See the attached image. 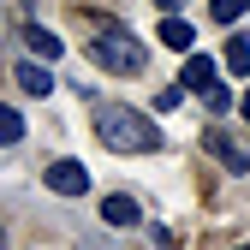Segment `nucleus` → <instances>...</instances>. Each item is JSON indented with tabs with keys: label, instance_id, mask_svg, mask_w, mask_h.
<instances>
[{
	"label": "nucleus",
	"instance_id": "obj_1",
	"mask_svg": "<svg viewBox=\"0 0 250 250\" xmlns=\"http://www.w3.org/2000/svg\"><path fill=\"white\" fill-rule=\"evenodd\" d=\"M96 137L113 155H155V149H161V125H149V113H137V107L102 102L96 107Z\"/></svg>",
	"mask_w": 250,
	"mask_h": 250
},
{
	"label": "nucleus",
	"instance_id": "obj_3",
	"mask_svg": "<svg viewBox=\"0 0 250 250\" xmlns=\"http://www.w3.org/2000/svg\"><path fill=\"white\" fill-rule=\"evenodd\" d=\"M203 149H208L221 167H232V173H250V149H244L238 137H227L221 125H214V131H203Z\"/></svg>",
	"mask_w": 250,
	"mask_h": 250
},
{
	"label": "nucleus",
	"instance_id": "obj_8",
	"mask_svg": "<svg viewBox=\"0 0 250 250\" xmlns=\"http://www.w3.org/2000/svg\"><path fill=\"white\" fill-rule=\"evenodd\" d=\"M24 48L36 54V60H60V36L42 30V24H24Z\"/></svg>",
	"mask_w": 250,
	"mask_h": 250
},
{
	"label": "nucleus",
	"instance_id": "obj_15",
	"mask_svg": "<svg viewBox=\"0 0 250 250\" xmlns=\"http://www.w3.org/2000/svg\"><path fill=\"white\" fill-rule=\"evenodd\" d=\"M155 6H161V12H179V6H185V0H155Z\"/></svg>",
	"mask_w": 250,
	"mask_h": 250
},
{
	"label": "nucleus",
	"instance_id": "obj_17",
	"mask_svg": "<svg viewBox=\"0 0 250 250\" xmlns=\"http://www.w3.org/2000/svg\"><path fill=\"white\" fill-rule=\"evenodd\" d=\"M0 250H6V232H0Z\"/></svg>",
	"mask_w": 250,
	"mask_h": 250
},
{
	"label": "nucleus",
	"instance_id": "obj_11",
	"mask_svg": "<svg viewBox=\"0 0 250 250\" xmlns=\"http://www.w3.org/2000/svg\"><path fill=\"white\" fill-rule=\"evenodd\" d=\"M208 12H214V24H232V18H244V12H250V0H214Z\"/></svg>",
	"mask_w": 250,
	"mask_h": 250
},
{
	"label": "nucleus",
	"instance_id": "obj_2",
	"mask_svg": "<svg viewBox=\"0 0 250 250\" xmlns=\"http://www.w3.org/2000/svg\"><path fill=\"white\" fill-rule=\"evenodd\" d=\"M89 54H96L107 72H143V60H149L131 30H113V24H102L96 36H89Z\"/></svg>",
	"mask_w": 250,
	"mask_h": 250
},
{
	"label": "nucleus",
	"instance_id": "obj_5",
	"mask_svg": "<svg viewBox=\"0 0 250 250\" xmlns=\"http://www.w3.org/2000/svg\"><path fill=\"white\" fill-rule=\"evenodd\" d=\"M214 83H221V72H214L208 54H191V60H185V89H191V96H208Z\"/></svg>",
	"mask_w": 250,
	"mask_h": 250
},
{
	"label": "nucleus",
	"instance_id": "obj_6",
	"mask_svg": "<svg viewBox=\"0 0 250 250\" xmlns=\"http://www.w3.org/2000/svg\"><path fill=\"white\" fill-rule=\"evenodd\" d=\"M155 36H161V42H167L173 54H191V42H197V30L185 24L179 12H167V18H161V30H155Z\"/></svg>",
	"mask_w": 250,
	"mask_h": 250
},
{
	"label": "nucleus",
	"instance_id": "obj_13",
	"mask_svg": "<svg viewBox=\"0 0 250 250\" xmlns=\"http://www.w3.org/2000/svg\"><path fill=\"white\" fill-rule=\"evenodd\" d=\"M185 96H191V89H185V83H167V89H161V96H155V107H161V113H173V107H179Z\"/></svg>",
	"mask_w": 250,
	"mask_h": 250
},
{
	"label": "nucleus",
	"instance_id": "obj_7",
	"mask_svg": "<svg viewBox=\"0 0 250 250\" xmlns=\"http://www.w3.org/2000/svg\"><path fill=\"white\" fill-rule=\"evenodd\" d=\"M18 89H30V96H48V89H54V72L42 66V60H18Z\"/></svg>",
	"mask_w": 250,
	"mask_h": 250
},
{
	"label": "nucleus",
	"instance_id": "obj_16",
	"mask_svg": "<svg viewBox=\"0 0 250 250\" xmlns=\"http://www.w3.org/2000/svg\"><path fill=\"white\" fill-rule=\"evenodd\" d=\"M238 107H244V119H250V96H244V102H238Z\"/></svg>",
	"mask_w": 250,
	"mask_h": 250
},
{
	"label": "nucleus",
	"instance_id": "obj_4",
	"mask_svg": "<svg viewBox=\"0 0 250 250\" xmlns=\"http://www.w3.org/2000/svg\"><path fill=\"white\" fill-rule=\"evenodd\" d=\"M42 179H48L54 197H83V191H89V167H83V161H54Z\"/></svg>",
	"mask_w": 250,
	"mask_h": 250
},
{
	"label": "nucleus",
	"instance_id": "obj_12",
	"mask_svg": "<svg viewBox=\"0 0 250 250\" xmlns=\"http://www.w3.org/2000/svg\"><path fill=\"white\" fill-rule=\"evenodd\" d=\"M18 137H24V119L12 107H0V143H18Z\"/></svg>",
	"mask_w": 250,
	"mask_h": 250
},
{
	"label": "nucleus",
	"instance_id": "obj_10",
	"mask_svg": "<svg viewBox=\"0 0 250 250\" xmlns=\"http://www.w3.org/2000/svg\"><path fill=\"white\" fill-rule=\"evenodd\" d=\"M227 72L232 78H250V36H232L227 42Z\"/></svg>",
	"mask_w": 250,
	"mask_h": 250
},
{
	"label": "nucleus",
	"instance_id": "obj_14",
	"mask_svg": "<svg viewBox=\"0 0 250 250\" xmlns=\"http://www.w3.org/2000/svg\"><path fill=\"white\" fill-rule=\"evenodd\" d=\"M203 102H208L214 113H227V107H232V96H227V89H221V83H214V89H208V96H203Z\"/></svg>",
	"mask_w": 250,
	"mask_h": 250
},
{
	"label": "nucleus",
	"instance_id": "obj_9",
	"mask_svg": "<svg viewBox=\"0 0 250 250\" xmlns=\"http://www.w3.org/2000/svg\"><path fill=\"white\" fill-rule=\"evenodd\" d=\"M102 221L107 227H137V203L131 197H102Z\"/></svg>",
	"mask_w": 250,
	"mask_h": 250
},
{
	"label": "nucleus",
	"instance_id": "obj_18",
	"mask_svg": "<svg viewBox=\"0 0 250 250\" xmlns=\"http://www.w3.org/2000/svg\"><path fill=\"white\" fill-rule=\"evenodd\" d=\"M244 250H250V244H244Z\"/></svg>",
	"mask_w": 250,
	"mask_h": 250
}]
</instances>
